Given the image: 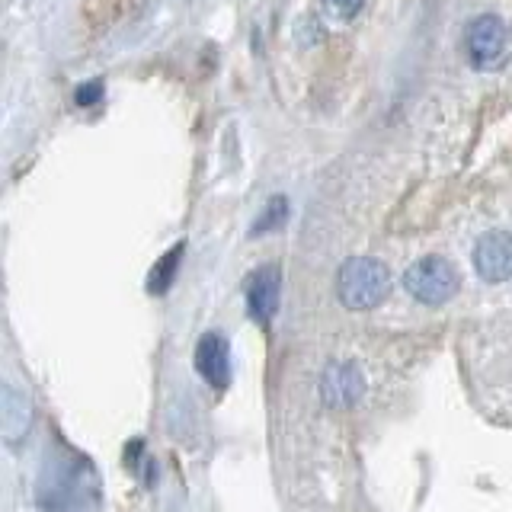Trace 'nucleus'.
I'll return each mask as SVG.
<instances>
[{"label":"nucleus","instance_id":"f257e3e1","mask_svg":"<svg viewBox=\"0 0 512 512\" xmlns=\"http://www.w3.org/2000/svg\"><path fill=\"white\" fill-rule=\"evenodd\" d=\"M391 288V272L381 260L372 256H352L340 266V276H336V295L352 311H368L375 304L384 301Z\"/></svg>","mask_w":512,"mask_h":512},{"label":"nucleus","instance_id":"f03ea898","mask_svg":"<svg viewBox=\"0 0 512 512\" xmlns=\"http://www.w3.org/2000/svg\"><path fill=\"white\" fill-rule=\"evenodd\" d=\"M458 272L445 256H423L404 272V288L423 304H445L458 292Z\"/></svg>","mask_w":512,"mask_h":512},{"label":"nucleus","instance_id":"7ed1b4c3","mask_svg":"<svg viewBox=\"0 0 512 512\" xmlns=\"http://www.w3.org/2000/svg\"><path fill=\"white\" fill-rule=\"evenodd\" d=\"M464 48H468V58L474 68H490V64L500 61L506 52V26L500 16L484 13L468 26V36H464Z\"/></svg>","mask_w":512,"mask_h":512},{"label":"nucleus","instance_id":"20e7f679","mask_svg":"<svg viewBox=\"0 0 512 512\" xmlns=\"http://www.w3.org/2000/svg\"><path fill=\"white\" fill-rule=\"evenodd\" d=\"M474 269L484 282H506L512 279V234L490 231L477 240L474 247Z\"/></svg>","mask_w":512,"mask_h":512},{"label":"nucleus","instance_id":"39448f33","mask_svg":"<svg viewBox=\"0 0 512 512\" xmlns=\"http://www.w3.org/2000/svg\"><path fill=\"white\" fill-rule=\"evenodd\" d=\"M279 292H282V272L276 266L256 269V276L247 285V308L256 324H269L279 311Z\"/></svg>","mask_w":512,"mask_h":512},{"label":"nucleus","instance_id":"423d86ee","mask_svg":"<svg viewBox=\"0 0 512 512\" xmlns=\"http://www.w3.org/2000/svg\"><path fill=\"white\" fill-rule=\"evenodd\" d=\"M362 388H365L362 372L352 362H336L320 378V397L330 407H352L362 397Z\"/></svg>","mask_w":512,"mask_h":512},{"label":"nucleus","instance_id":"0eeeda50","mask_svg":"<svg viewBox=\"0 0 512 512\" xmlns=\"http://www.w3.org/2000/svg\"><path fill=\"white\" fill-rule=\"evenodd\" d=\"M196 368L199 375L212 384L215 391H224L231 381V362H228V343L218 333H205L196 346Z\"/></svg>","mask_w":512,"mask_h":512},{"label":"nucleus","instance_id":"6e6552de","mask_svg":"<svg viewBox=\"0 0 512 512\" xmlns=\"http://www.w3.org/2000/svg\"><path fill=\"white\" fill-rule=\"evenodd\" d=\"M180 260H183V240L180 244H173L160 260L154 263L151 276H148V292L151 295H167L170 285L176 279V272H180Z\"/></svg>","mask_w":512,"mask_h":512},{"label":"nucleus","instance_id":"1a4fd4ad","mask_svg":"<svg viewBox=\"0 0 512 512\" xmlns=\"http://www.w3.org/2000/svg\"><path fill=\"white\" fill-rule=\"evenodd\" d=\"M285 218H288V199L285 196H272L266 202V208H263V215L256 218V224L250 228V234L260 237V234L276 231V228H282V224H285Z\"/></svg>","mask_w":512,"mask_h":512},{"label":"nucleus","instance_id":"9d476101","mask_svg":"<svg viewBox=\"0 0 512 512\" xmlns=\"http://www.w3.org/2000/svg\"><path fill=\"white\" fill-rule=\"evenodd\" d=\"M103 100V80H87V84H80L77 93H74V103L80 109H90Z\"/></svg>","mask_w":512,"mask_h":512},{"label":"nucleus","instance_id":"9b49d317","mask_svg":"<svg viewBox=\"0 0 512 512\" xmlns=\"http://www.w3.org/2000/svg\"><path fill=\"white\" fill-rule=\"evenodd\" d=\"M362 4H365V0H327V7L336 10L340 16H356L362 10Z\"/></svg>","mask_w":512,"mask_h":512}]
</instances>
